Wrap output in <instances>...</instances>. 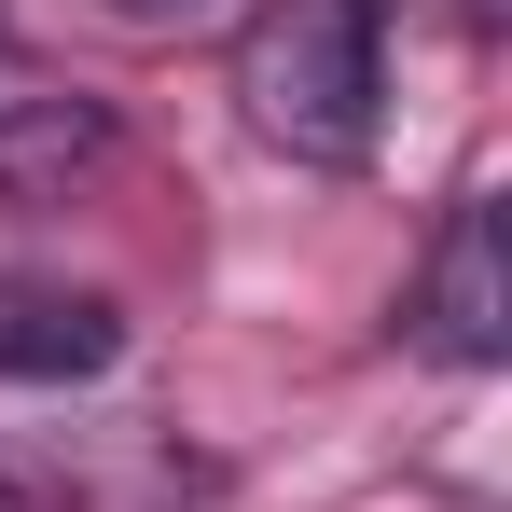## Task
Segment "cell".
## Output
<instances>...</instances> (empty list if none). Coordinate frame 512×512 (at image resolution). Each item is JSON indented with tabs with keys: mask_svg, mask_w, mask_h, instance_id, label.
Wrapping results in <instances>:
<instances>
[{
	"mask_svg": "<svg viewBox=\"0 0 512 512\" xmlns=\"http://www.w3.org/2000/svg\"><path fill=\"white\" fill-rule=\"evenodd\" d=\"M416 346L429 360H457V374H485L512 346V277H499V208L471 194V208H443V236H429V263H416Z\"/></svg>",
	"mask_w": 512,
	"mask_h": 512,
	"instance_id": "cell-4",
	"label": "cell"
},
{
	"mask_svg": "<svg viewBox=\"0 0 512 512\" xmlns=\"http://www.w3.org/2000/svg\"><path fill=\"white\" fill-rule=\"evenodd\" d=\"M236 111L291 167H374V125H388L374 0H250L236 14Z\"/></svg>",
	"mask_w": 512,
	"mask_h": 512,
	"instance_id": "cell-1",
	"label": "cell"
},
{
	"mask_svg": "<svg viewBox=\"0 0 512 512\" xmlns=\"http://www.w3.org/2000/svg\"><path fill=\"white\" fill-rule=\"evenodd\" d=\"M125 360V305L70 277H14L0 263V388H97Z\"/></svg>",
	"mask_w": 512,
	"mask_h": 512,
	"instance_id": "cell-5",
	"label": "cell"
},
{
	"mask_svg": "<svg viewBox=\"0 0 512 512\" xmlns=\"http://www.w3.org/2000/svg\"><path fill=\"white\" fill-rule=\"evenodd\" d=\"M180 499H208V443H180V416L0 429V512H180Z\"/></svg>",
	"mask_w": 512,
	"mask_h": 512,
	"instance_id": "cell-2",
	"label": "cell"
},
{
	"mask_svg": "<svg viewBox=\"0 0 512 512\" xmlns=\"http://www.w3.org/2000/svg\"><path fill=\"white\" fill-rule=\"evenodd\" d=\"M125 28H208V14H236V0H111Z\"/></svg>",
	"mask_w": 512,
	"mask_h": 512,
	"instance_id": "cell-6",
	"label": "cell"
},
{
	"mask_svg": "<svg viewBox=\"0 0 512 512\" xmlns=\"http://www.w3.org/2000/svg\"><path fill=\"white\" fill-rule=\"evenodd\" d=\"M111 153H125L111 97H84L70 70L0 56V208H70V194H84Z\"/></svg>",
	"mask_w": 512,
	"mask_h": 512,
	"instance_id": "cell-3",
	"label": "cell"
}]
</instances>
